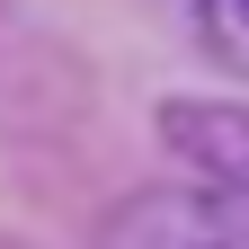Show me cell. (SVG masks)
<instances>
[{"label": "cell", "mask_w": 249, "mask_h": 249, "mask_svg": "<svg viewBox=\"0 0 249 249\" xmlns=\"http://www.w3.org/2000/svg\"><path fill=\"white\" fill-rule=\"evenodd\" d=\"M196 27H205L213 62L249 80V0H196Z\"/></svg>", "instance_id": "obj_3"}, {"label": "cell", "mask_w": 249, "mask_h": 249, "mask_svg": "<svg viewBox=\"0 0 249 249\" xmlns=\"http://www.w3.org/2000/svg\"><path fill=\"white\" fill-rule=\"evenodd\" d=\"M89 249H249V196H231L213 178L134 187L98 213Z\"/></svg>", "instance_id": "obj_1"}, {"label": "cell", "mask_w": 249, "mask_h": 249, "mask_svg": "<svg viewBox=\"0 0 249 249\" xmlns=\"http://www.w3.org/2000/svg\"><path fill=\"white\" fill-rule=\"evenodd\" d=\"M160 142L187 160V178H213L231 196H249V107L240 98H169Z\"/></svg>", "instance_id": "obj_2"}]
</instances>
